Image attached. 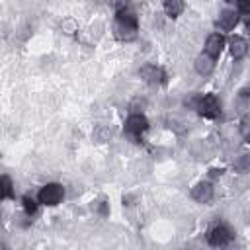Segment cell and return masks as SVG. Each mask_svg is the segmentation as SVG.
<instances>
[{
	"label": "cell",
	"instance_id": "cell-7",
	"mask_svg": "<svg viewBox=\"0 0 250 250\" xmlns=\"http://www.w3.org/2000/svg\"><path fill=\"white\" fill-rule=\"evenodd\" d=\"M141 76H143L148 84H162L164 78H166L164 70H162L160 66H156V64H146V66H143V68H141Z\"/></svg>",
	"mask_w": 250,
	"mask_h": 250
},
{
	"label": "cell",
	"instance_id": "cell-17",
	"mask_svg": "<svg viewBox=\"0 0 250 250\" xmlns=\"http://www.w3.org/2000/svg\"><path fill=\"white\" fill-rule=\"evenodd\" d=\"M248 143H250V135H248Z\"/></svg>",
	"mask_w": 250,
	"mask_h": 250
},
{
	"label": "cell",
	"instance_id": "cell-8",
	"mask_svg": "<svg viewBox=\"0 0 250 250\" xmlns=\"http://www.w3.org/2000/svg\"><path fill=\"white\" fill-rule=\"evenodd\" d=\"M191 197H193L195 201H199V203L211 201V197H213V188H211V184H207V182L197 184V186L191 189Z\"/></svg>",
	"mask_w": 250,
	"mask_h": 250
},
{
	"label": "cell",
	"instance_id": "cell-9",
	"mask_svg": "<svg viewBox=\"0 0 250 250\" xmlns=\"http://www.w3.org/2000/svg\"><path fill=\"white\" fill-rule=\"evenodd\" d=\"M246 51H248V43L242 39V37H232L230 39V55H232V59H242L244 55H246Z\"/></svg>",
	"mask_w": 250,
	"mask_h": 250
},
{
	"label": "cell",
	"instance_id": "cell-4",
	"mask_svg": "<svg viewBox=\"0 0 250 250\" xmlns=\"http://www.w3.org/2000/svg\"><path fill=\"white\" fill-rule=\"evenodd\" d=\"M146 127H148V121H146V117L141 115V113H133V115H129L127 121H125V131H127L129 135H135V137H139L141 133H145Z\"/></svg>",
	"mask_w": 250,
	"mask_h": 250
},
{
	"label": "cell",
	"instance_id": "cell-12",
	"mask_svg": "<svg viewBox=\"0 0 250 250\" xmlns=\"http://www.w3.org/2000/svg\"><path fill=\"white\" fill-rule=\"evenodd\" d=\"M164 10L170 18H176L184 10V0H164Z\"/></svg>",
	"mask_w": 250,
	"mask_h": 250
},
{
	"label": "cell",
	"instance_id": "cell-15",
	"mask_svg": "<svg viewBox=\"0 0 250 250\" xmlns=\"http://www.w3.org/2000/svg\"><path fill=\"white\" fill-rule=\"evenodd\" d=\"M238 2V8H240V12H244V14H250V0H236Z\"/></svg>",
	"mask_w": 250,
	"mask_h": 250
},
{
	"label": "cell",
	"instance_id": "cell-10",
	"mask_svg": "<svg viewBox=\"0 0 250 250\" xmlns=\"http://www.w3.org/2000/svg\"><path fill=\"white\" fill-rule=\"evenodd\" d=\"M193 64H195V70H197L199 74H209V72L213 70V66H215L213 57H209L207 53H205V55H199Z\"/></svg>",
	"mask_w": 250,
	"mask_h": 250
},
{
	"label": "cell",
	"instance_id": "cell-6",
	"mask_svg": "<svg viewBox=\"0 0 250 250\" xmlns=\"http://www.w3.org/2000/svg\"><path fill=\"white\" fill-rule=\"evenodd\" d=\"M223 47H225V37L219 35V33H211L205 41V53L213 59H217L223 53Z\"/></svg>",
	"mask_w": 250,
	"mask_h": 250
},
{
	"label": "cell",
	"instance_id": "cell-11",
	"mask_svg": "<svg viewBox=\"0 0 250 250\" xmlns=\"http://www.w3.org/2000/svg\"><path fill=\"white\" fill-rule=\"evenodd\" d=\"M236 23H238V16H236L234 12H230V10H225V12L219 16V27L225 29V31L232 29Z\"/></svg>",
	"mask_w": 250,
	"mask_h": 250
},
{
	"label": "cell",
	"instance_id": "cell-3",
	"mask_svg": "<svg viewBox=\"0 0 250 250\" xmlns=\"http://www.w3.org/2000/svg\"><path fill=\"white\" fill-rule=\"evenodd\" d=\"M62 197H64V188L61 184H47L39 191V201L43 205H49V207L59 205L62 201Z\"/></svg>",
	"mask_w": 250,
	"mask_h": 250
},
{
	"label": "cell",
	"instance_id": "cell-13",
	"mask_svg": "<svg viewBox=\"0 0 250 250\" xmlns=\"http://www.w3.org/2000/svg\"><path fill=\"white\" fill-rule=\"evenodd\" d=\"M0 197L2 199L12 197V180L8 176H2V191H0Z\"/></svg>",
	"mask_w": 250,
	"mask_h": 250
},
{
	"label": "cell",
	"instance_id": "cell-16",
	"mask_svg": "<svg viewBox=\"0 0 250 250\" xmlns=\"http://www.w3.org/2000/svg\"><path fill=\"white\" fill-rule=\"evenodd\" d=\"M227 2H234V0H227Z\"/></svg>",
	"mask_w": 250,
	"mask_h": 250
},
{
	"label": "cell",
	"instance_id": "cell-1",
	"mask_svg": "<svg viewBox=\"0 0 250 250\" xmlns=\"http://www.w3.org/2000/svg\"><path fill=\"white\" fill-rule=\"evenodd\" d=\"M115 37L117 39H133L135 33H137V18L133 12H127L125 8L123 10H117V18H115Z\"/></svg>",
	"mask_w": 250,
	"mask_h": 250
},
{
	"label": "cell",
	"instance_id": "cell-5",
	"mask_svg": "<svg viewBox=\"0 0 250 250\" xmlns=\"http://www.w3.org/2000/svg\"><path fill=\"white\" fill-rule=\"evenodd\" d=\"M230 238H232L230 230L227 227H223V225L213 227L211 232H209V244L211 246H225V244L230 242Z\"/></svg>",
	"mask_w": 250,
	"mask_h": 250
},
{
	"label": "cell",
	"instance_id": "cell-14",
	"mask_svg": "<svg viewBox=\"0 0 250 250\" xmlns=\"http://www.w3.org/2000/svg\"><path fill=\"white\" fill-rule=\"evenodd\" d=\"M23 211H25L27 215H33V213L37 211V203H35L33 197H29V195L23 197Z\"/></svg>",
	"mask_w": 250,
	"mask_h": 250
},
{
	"label": "cell",
	"instance_id": "cell-2",
	"mask_svg": "<svg viewBox=\"0 0 250 250\" xmlns=\"http://www.w3.org/2000/svg\"><path fill=\"white\" fill-rule=\"evenodd\" d=\"M195 109H197L199 115L209 117V119H215V117L221 113V104H219V100H217L213 94H205V96L197 98Z\"/></svg>",
	"mask_w": 250,
	"mask_h": 250
}]
</instances>
